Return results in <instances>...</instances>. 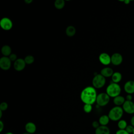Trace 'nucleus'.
Returning a JSON list of instances; mask_svg holds the SVG:
<instances>
[{
    "mask_svg": "<svg viewBox=\"0 0 134 134\" xmlns=\"http://www.w3.org/2000/svg\"><path fill=\"white\" fill-rule=\"evenodd\" d=\"M1 52L4 57H8L12 53V49L8 45H4L2 47Z\"/></svg>",
    "mask_w": 134,
    "mask_h": 134,
    "instance_id": "17",
    "label": "nucleus"
},
{
    "mask_svg": "<svg viewBox=\"0 0 134 134\" xmlns=\"http://www.w3.org/2000/svg\"><path fill=\"white\" fill-rule=\"evenodd\" d=\"M124 111L128 114H134V103L131 101L126 100L125 102L122 107Z\"/></svg>",
    "mask_w": 134,
    "mask_h": 134,
    "instance_id": "7",
    "label": "nucleus"
},
{
    "mask_svg": "<svg viewBox=\"0 0 134 134\" xmlns=\"http://www.w3.org/2000/svg\"><path fill=\"white\" fill-rule=\"evenodd\" d=\"M122 62V57L119 53H114L111 56V63L114 65H119Z\"/></svg>",
    "mask_w": 134,
    "mask_h": 134,
    "instance_id": "11",
    "label": "nucleus"
},
{
    "mask_svg": "<svg viewBox=\"0 0 134 134\" xmlns=\"http://www.w3.org/2000/svg\"><path fill=\"white\" fill-rule=\"evenodd\" d=\"M92 105L91 104H84L83 106V110L86 113H90L92 110Z\"/></svg>",
    "mask_w": 134,
    "mask_h": 134,
    "instance_id": "24",
    "label": "nucleus"
},
{
    "mask_svg": "<svg viewBox=\"0 0 134 134\" xmlns=\"http://www.w3.org/2000/svg\"><path fill=\"white\" fill-rule=\"evenodd\" d=\"M106 83V78L100 74L95 75L92 80L93 86L96 89L102 88Z\"/></svg>",
    "mask_w": 134,
    "mask_h": 134,
    "instance_id": "4",
    "label": "nucleus"
},
{
    "mask_svg": "<svg viewBox=\"0 0 134 134\" xmlns=\"http://www.w3.org/2000/svg\"><path fill=\"white\" fill-rule=\"evenodd\" d=\"M132 99V96L131 95V94H128L126 96V100H129V101H131Z\"/></svg>",
    "mask_w": 134,
    "mask_h": 134,
    "instance_id": "31",
    "label": "nucleus"
},
{
    "mask_svg": "<svg viewBox=\"0 0 134 134\" xmlns=\"http://www.w3.org/2000/svg\"><path fill=\"white\" fill-rule=\"evenodd\" d=\"M110 129L107 126H100L95 131V134H110Z\"/></svg>",
    "mask_w": 134,
    "mask_h": 134,
    "instance_id": "14",
    "label": "nucleus"
},
{
    "mask_svg": "<svg viewBox=\"0 0 134 134\" xmlns=\"http://www.w3.org/2000/svg\"><path fill=\"white\" fill-rule=\"evenodd\" d=\"M114 73L113 70L109 67H105L102 69L100 71V74H102L104 77H111Z\"/></svg>",
    "mask_w": 134,
    "mask_h": 134,
    "instance_id": "15",
    "label": "nucleus"
},
{
    "mask_svg": "<svg viewBox=\"0 0 134 134\" xmlns=\"http://www.w3.org/2000/svg\"><path fill=\"white\" fill-rule=\"evenodd\" d=\"M99 62L104 65H108L111 63V57L107 53L103 52L98 57Z\"/></svg>",
    "mask_w": 134,
    "mask_h": 134,
    "instance_id": "10",
    "label": "nucleus"
},
{
    "mask_svg": "<svg viewBox=\"0 0 134 134\" xmlns=\"http://www.w3.org/2000/svg\"><path fill=\"white\" fill-rule=\"evenodd\" d=\"M22 134H30V133H29L28 132H24V133H23Z\"/></svg>",
    "mask_w": 134,
    "mask_h": 134,
    "instance_id": "37",
    "label": "nucleus"
},
{
    "mask_svg": "<svg viewBox=\"0 0 134 134\" xmlns=\"http://www.w3.org/2000/svg\"><path fill=\"white\" fill-rule=\"evenodd\" d=\"M8 58H9V59L10 60V61L12 62H15L17 59V55L15 53H12L9 57Z\"/></svg>",
    "mask_w": 134,
    "mask_h": 134,
    "instance_id": "27",
    "label": "nucleus"
},
{
    "mask_svg": "<svg viewBox=\"0 0 134 134\" xmlns=\"http://www.w3.org/2000/svg\"><path fill=\"white\" fill-rule=\"evenodd\" d=\"M26 65V64L24 59L18 58L14 62L13 66L16 71H21L25 69Z\"/></svg>",
    "mask_w": 134,
    "mask_h": 134,
    "instance_id": "9",
    "label": "nucleus"
},
{
    "mask_svg": "<svg viewBox=\"0 0 134 134\" xmlns=\"http://www.w3.org/2000/svg\"><path fill=\"white\" fill-rule=\"evenodd\" d=\"M75 33H76V29L73 26L70 25L66 27L65 29V34L68 37H73L75 35Z\"/></svg>",
    "mask_w": 134,
    "mask_h": 134,
    "instance_id": "19",
    "label": "nucleus"
},
{
    "mask_svg": "<svg viewBox=\"0 0 134 134\" xmlns=\"http://www.w3.org/2000/svg\"><path fill=\"white\" fill-rule=\"evenodd\" d=\"M24 59L26 64H31L33 63L35 61L34 57L31 55H27Z\"/></svg>",
    "mask_w": 134,
    "mask_h": 134,
    "instance_id": "23",
    "label": "nucleus"
},
{
    "mask_svg": "<svg viewBox=\"0 0 134 134\" xmlns=\"http://www.w3.org/2000/svg\"><path fill=\"white\" fill-rule=\"evenodd\" d=\"M37 134H41V133H37Z\"/></svg>",
    "mask_w": 134,
    "mask_h": 134,
    "instance_id": "39",
    "label": "nucleus"
},
{
    "mask_svg": "<svg viewBox=\"0 0 134 134\" xmlns=\"http://www.w3.org/2000/svg\"><path fill=\"white\" fill-rule=\"evenodd\" d=\"M110 100V97L106 93H100L97 95L96 102L98 106L103 107L107 105Z\"/></svg>",
    "mask_w": 134,
    "mask_h": 134,
    "instance_id": "5",
    "label": "nucleus"
},
{
    "mask_svg": "<svg viewBox=\"0 0 134 134\" xmlns=\"http://www.w3.org/2000/svg\"><path fill=\"white\" fill-rule=\"evenodd\" d=\"M54 5L57 9H61L65 6V1L64 0H56L54 3Z\"/></svg>",
    "mask_w": 134,
    "mask_h": 134,
    "instance_id": "21",
    "label": "nucleus"
},
{
    "mask_svg": "<svg viewBox=\"0 0 134 134\" xmlns=\"http://www.w3.org/2000/svg\"><path fill=\"white\" fill-rule=\"evenodd\" d=\"M115 134H130L126 130H121L118 129L116 132Z\"/></svg>",
    "mask_w": 134,
    "mask_h": 134,
    "instance_id": "29",
    "label": "nucleus"
},
{
    "mask_svg": "<svg viewBox=\"0 0 134 134\" xmlns=\"http://www.w3.org/2000/svg\"><path fill=\"white\" fill-rule=\"evenodd\" d=\"M92 125L93 127L94 128H95V129H97V128H98V127L100 126V124H99V122H98V121H96V120H95V121H94L92 122Z\"/></svg>",
    "mask_w": 134,
    "mask_h": 134,
    "instance_id": "28",
    "label": "nucleus"
},
{
    "mask_svg": "<svg viewBox=\"0 0 134 134\" xmlns=\"http://www.w3.org/2000/svg\"><path fill=\"white\" fill-rule=\"evenodd\" d=\"M123 2H124L125 4H129L130 1L129 0H125V1H124Z\"/></svg>",
    "mask_w": 134,
    "mask_h": 134,
    "instance_id": "34",
    "label": "nucleus"
},
{
    "mask_svg": "<svg viewBox=\"0 0 134 134\" xmlns=\"http://www.w3.org/2000/svg\"><path fill=\"white\" fill-rule=\"evenodd\" d=\"M124 111L121 107L115 106L110 109L108 116L110 120L114 121H118L122 117Z\"/></svg>",
    "mask_w": 134,
    "mask_h": 134,
    "instance_id": "2",
    "label": "nucleus"
},
{
    "mask_svg": "<svg viewBox=\"0 0 134 134\" xmlns=\"http://www.w3.org/2000/svg\"><path fill=\"white\" fill-rule=\"evenodd\" d=\"M133 129H134V127L132 126L131 125H129L127 126L126 128L125 129V130L130 134H131L133 132Z\"/></svg>",
    "mask_w": 134,
    "mask_h": 134,
    "instance_id": "26",
    "label": "nucleus"
},
{
    "mask_svg": "<svg viewBox=\"0 0 134 134\" xmlns=\"http://www.w3.org/2000/svg\"><path fill=\"white\" fill-rule=\"evenodd\" d=\"M128 126L127 121L124 119H120L118 121L117 126L119 129L125 130L127 126Z\"/></svg>",
    "mask_w": 134,
    "mask_h": 134,
    "instance_id": "22",
    "label": "nucleus"
},
{
    "mask_svg": "<svg viewBox=\"0 0 134 134\" xmlns=\"http://www.w3.org/2000/svg\"><path fill=\"white\" fill-rule=\"evenodd\" d=\"M124 90L128 94L134 93V81H129L124 85Z\"/></svg>",
    "mask_w": 134,
    "mask_h": 134,
    "instance_id": "12",
    "label": "nucleus"
},
{
    "mask_svg": "<svg viewBox=\"0 0 134 134\" xmlns=\"http://www.w3.org/2000/svg\"><path fill=\"white\" fill-rule=\"evenodd\" d=\"M132 134H134V129H133V132H132Z\"/></svg>",
    "mask_w": 134,
    "mask_h": 134,
    "instance_id": "38",
    "label": "nucleus"
},
{
    "mask_svg": "<svg viewBox=\"0 0 134 134\" xmlns=\"http://www.w3.org/2000/svg\"><path fill=\"white\" fill-rule=\"evenodd\" d=\"M130 125L134 127V116H133L130 119Z\"/></svg>",
    "mask_w": 134,
    "mask_h": 134,
    "instance_id": "32",
    "label": "nucleus"
},
{
    "mask_svg": "<svg viewBox=\"0 0 134 134\" xmlns=\"http://www.w3.org/2000/svg\"><path fill=\"white\" fill-rule=\"evenodd\" d=\"M8 108V104L6 102H2L0 104V110L2 111L6 110Z\"/></svg>",
    "mask_w": 134,
    "mask_h": 134,
    "instance_id": "25",
    "label": "nucleus"
},
{
    "mask_svg": "<svg viewBox=\"0 0 134 134\" xmlns=\"http://www.w3.org/2000/svg\"><path fill=\"white\" fill-rule=\"evenodd\" d=\"M32 0H25V2L27 4H30L31 3H32Z\"/></svg>",
    "mask_w": 134,
    "mask_h": 134,
    "instance_id": "33",
    "label": "nucleus"
},
{
    "mask_svg": "<svg viewBox=\"0 0 134 134\" xmlns=\"http://www.w3.org/2000/svg\"><path fill=\"white\" fill-rule=\"evenodd\" d=\"M2 111L0 110V118H2Z\"/></svg>",
    "mask_w": 134,
    "mask_h": 134,
    "instance_id": "35",
    "label": "nucleus"
},
{
    "mask_svg": "<svg viewBox=\"0 0 134 134\" xmlns=\"http://www.w3.org/2000/svg\"><path fill=\"white\" fill-rule=\"evenodd\" d=\"M97 95L96 88L93 86H88L82 91L80 94V98L84 104L93 105L96 102Z\"/></svg>",
    "mask_w": 134,
    "mask_h": 134,
    "instance_id": "1",
    "label": "nucleus"
},
{
    "mask_svg": "<svg viewBox=\"0 0 134 134\" xmlns=\"http://www.w3.org/2000/svg\"><path fill=\"white\" fill-rule=\"evenodd\" d=\"M121 92V87L118 83H111L107 87L106 93L110 97H115L120 95Z\"/></svg>",
    "mask_w": 134,
    "mask_h": 134,
    "instance_id": "3",
    "label": "nucleus"
},
{
    "mask_svg": "<svg viewBox=\"0 0 134 134\" xmlns=\"http://www.w3.org/2000/svg\"><path fill=\"white\" fill-rule=\"evenodd\" d=\"M125 101V98L122 96L121 95H119L114 97L113 99L114 104L116 106H120L121 105L122 106Z\"/></svg>",
    "mask_w": 134,
    "mask_h": 134,
    "instance_id": "16",
    "label": "nucleus"
},
{
    "mask_svg": "<svg viewBox=\"0 0 134 134\" xmlns=\"http://www.w3.org/2000/svg\"><path fill=\"white\" fill-rule=\"evenodd\" d=\"M110 119L108 115H103L101 116L98 119V122L100 126H107L109 123Z\"/></svg>",
    "mask_w": 134,
    "mask_h": 134,
    "instance_id": "18",
    "label": "nucleus"
},
{
    "mask_svg": "<svg viewBox=\"0 0 134 134\" xmlns=\"http://www.w3.org/2000/svg\"><path fill=\"white\" fill-rule=\"evenodd\" d=\"M25 130L27 132H28L30 134L35 133L36 131L37 127L36 125L32 122H28L25 125Z\"/></svg>",
    "mask_w": 134,
    "mask_h": 134,
    "instance_id": "13",
    "label": "nucleus"
},
{
    "mask_svg": "<svg viewBox=\"0 0 134 134\" xmlns=\"http://www.w3.org/2000/svg\"><path fill=\"white\" fill-rule=\"evenodd\" d=\"M12 61L7 57H2L0 59V68L3 70H8L11 67Z\"/></svg>",
    "mask_w": 134,
    "mask_h": 134,
    "instance_id": "8",
    "label": "nucleus"
},
{
    "mask_svg": "<svg viewBox=\"0 0 134 134\" xmlns=\"http://www.w3.org/2000/svg\"><path fill=\"white\" fill-rule=\"evenodd\" d=\"M4 128V124L3 123V122L1 120L0 121V132H2Z\"/></svg>",
    "mask_w": 134,
    "mask_h": 134,
    "instance_id": "30",
    "label": "nucleus"
},
{
    "mask_svg": "<svg viewBox=\"0 0 134 134\" xmlns=\"http://www.w3.org/2000/svg\"><path fill=\"white\" fill-rule=\"evenodd\" d=\"M12 21L7 17H4L0 20V26L4 30H9L13 27Z\"/></svg>",
    "mask_w": 134,
    "mask_h": 134,
    "instance_id": "6",
    "label": "nucleus"
},
{
    "mask_svg": "<svg viewBox=\"0 0 134 134\" xmlns=\"http://www.w3.org/2000/svg\"><path fill=\"white\" fill-rule=\"evenodd\" d=\"M5 134H14V133H12V132H7L5 133Z\"/></svg>",
    "mask_w": 134,
    "mask_h": 134,
    "instance_id": "36",
    "label": "nucleus"
},
{
    "mask_svg": "<svg viewBox=\"0 0 134 134\" xmlns=\"http://www.w3.org/2000/svg\"><path fill=\"white\" fill-rule=\"evenodd\" d=\"M111 77L112 82L113 83H118L121 80L122 75L119 72H114Z\"/></svg>",
    "mask_w": 134,
    "mask_h": 134,
    "instance_id": "20",
    "label": "nucleus"
}]
</instances>
